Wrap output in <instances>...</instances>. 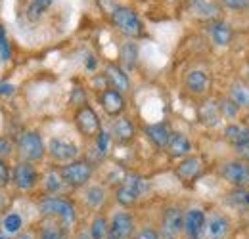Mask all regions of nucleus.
<instances>
[{
    "mask_svg": "<svg viewBox=\"0 0 249 239\" xmlns=\"http://www.w3.org/2000/svg\"><path fill=\"white\" fill-rule=\"evenodd\" d=\"M134 239H159V234L152 228H144L134 236Z\"/></svg>",
    "mask_w": 249,
    "mask_h": 239,
    "instance_id": "58836bf2",
    "label": "nucleus"
},
{
    "mask_svg": "<svg viewBox=\"0 0 249 239\" xmlns=\"http://www.w3.org/2000/svg\"><path fill=\"white\" fill-rule=\"evenodd\" d=\"M38 210L42 216L46 218H56L60 220V224H63L65 228H69L71 224H75L77 220V212L73 203H69L67 199L56 197V195H48L38 203Z\"/></svg>",
    "mask_w": 249,
    "mask_h": 239,
    "instance_id": "f257e3e1",
    "label": "nucleus"
},
{
    "mask_svg": "<svg viewBox=\"0 0 249 239\" xmlns=\"http://www.w3.org/2000/svg\"><path fill=\"white\" fill-rule=\"evenodd\" d=\"M232 197H234V201H238L240 205H246V207H249V191L236 188V191L232 193Z\"/></svg>",
    "mask_w": 249,
    "mask_h": 239,
    "instance_id": "c9c22d12",
    "label": "nucleus"
},
{
    "mask_svg": "<svg viewBox=\"0 0 249 239\" xmlns=\"http://www.w3.org/2000/svg\"><path fill=\"white\" fill-rule=\"evenodd\" d=\"M222 4L230 10H246V8H249V0H222Z\"/></svg>",
    "mask_w": 249,
    "mask_h": 239,
    "instance_id": "e433bc0d",
    "label": "nucleus"
},
{
    "mask_svg": "<svg viewBox=\"0 0 249 239\" xmlns=\"http://www.w3.org/2000/svg\"><path fill=\"white\" fill-rule=\"evenodd\" d=\"M21 226H23V220H21V216L16 214V212H8V214L2 218V230H4L6 234H18V232L21 230Z\"/></svg>",
    "mask_w": 249,
    "mask_h": 239,
    "instance_id": "c85d7f7f",
    "label": "nucleus"
},
{
    "mask_svg": "<svg viewBox=\"0 0 249 239\" xmlns=\"http://www.w3.org/2000/svg\"><path fill=\"white\" fill-rule=\"evenodd\" d=\"M167 151L171 157L175 159H180V157H186L188 153L192 151V144L184 134H178V132H173L169 144H167Z\"/></svg>",
    "mask_w": 249,
    "mask_h": 239,
    "instance_id": "412c9836",
    "label": "nucleus"
},
{
    "mask_svg": "<svg viewBox=\"0 0 249 239\" xmlns=\"http://www.w3.org/2000/svg\"><path fill=\"white\" fill-rule=\"evenodd\" d=\"M48 153L54 161H60V163H71L75 161V157L79 155V150L73 142H67V140H60V138H52L50 144H48Z\"/></svg>",
    "mask_w": 249,
    "mask_h": 239,
    "instance_id": "9d476101",
    "label": "nucleus"
},
{
    "mask_svg": "<svg viewBox=\"0 0 249 239\" xmlns=\"http://www.w3.org/2000/svg\"><path fill=\"white\" fill-rule=\"evenodd\" d=\"M209 36L217 46H228L232 42V27L226 21H211Z\"/></svg>",
    "mask_w": 249,
    "mask_h": 239,
    "instance_id": "6ab92c4d",
    "label": "nucleus"
},
{
    "mask_svg": "<svg viewBox=\"0 0 249 239\" xmlns=\"http://www.w3.org/2000/svg\"><path fill=\"white\" fill-rule=\"evenodd\" d=\"M100 102H102L104 111L107 115H111V117H117V115H121L124 111V98L123 94L117 92V90L113 88L104 90L102 96H100Z\"/></svg>",
    "mask_w": 249,
    "mask_h": 239,
    "instance_id": "ddd939ff",
    "label": "nucleus"
},
{
    "mask_svg": "<svg viewBox=\"0 0 249 239\" xmlns=\"http://www.w3.org/2000/svg\"><path fill=\"white\" fill-rule=\"evenodd\" d=\"M0 239H8V238H2V236H0Z\"/></svg>",
    "mask_w": 249,
    "mask_h": 239,
    "instance_id": "a18cd8bd",
    "label": "nucleus"
},
{
    "mask_svg": "<svg viewBox=\"0 0 249 239\" xmlns=\"http://www.w3.org/2000/svg\"><path fill=\"white\" fill-rule=\"evenodd\" d=\"M92 165L89 161H71L69 165H63L60 169L63 182L71 188H81L85 184H89V180L92 178Z\"/></svg>",
    "mask_w": 249,
    "mask_h": 239,
    "instance_id": "39448f33",
    "label": "nucleus"
},
{
    "mask_svg": "<svg viewBox=\"0 0 249 239\" xmlns=\"http://www.w3.org/2000/svg\"><path fill=\"white\" fill-rule=\"evenodd\" d=\"M107 239H117V238H111V236H109V238H107Z\"/></svg>",
    "mask_w": 249,
    "mask_h": 239,
    "instance_id": "c03bdc74",
    "label": "nucleus"
},
{
    "mask_svg": "<svg viewBox=\"0 0 249 239\" xmlns=\"http://www.w3.org/2000/svg\"><path fill=\"white\" fill-rule=\"evenodd\" d=\"M111 21L123 34L130 36V38H138V36L144 34V25H142L140 17L136 16V12L132 8L117 6L111 12Z\"/></svg>",
    "mask_w": 249,
    "mask_h": 239,
    "instance_id": "f03ea898",
    "label": "nucleus"
},
{
    "mask_svg": "<svg viewBox=\"0 0 249 239\" xmlns=\"http://www.w3.org/2000/svg\"><path fill=\"white\" fill-rule=\"evenodd\" d=\"M111 134H113V138L117 140V142H121V144H126V142H130L132 138H134V134H136V130H134V124L130 122L128 119H117L113 122V126H111Z\"/></svg>",
    "mask_w": 249,
    "mask_h": 239,
    "instance_id": "5701e85b",
    "label": "nucleus"
},
{
    "mask_svg": "<svg viewBox=\"0 0 249 239\" xmlns=\"http://www.w3.org/2000/svg\"><path fill=\"white\" fill-rule=\"evenodd\" d=\"M65 184L60 172H48L46 178H44V188L48 193H58L62 189V186Z\"/></svg>",
    "mask_w": 249,
    "mask_h": 239,
    "instance_id": "2f4dec72",
    "label": "nucleus"
},
{
    "mask_svg": "<svg viewBox=\"0 0 249 239\" xmlns=\"http://www.w3.org/2000/svg\"><path fill=\"white\" fill-rule=\"evenodd\" d=\"M184 85H186L188 92H192V94H196V96H201V94H205V92L209 90V77H207L205 71L194 69V71H190L186 75Z\"/></svg>",
    "mask_w": 249,
    "mask_h": 239,
    "instance_id": "2eb2a0df",
    "label": "nucleus"
},
{
    "mask_svg": "<svg viewBox=\"0 0 249 239\" xmlns=\"http://www.w3.org/2000/svg\"><path fill=\"white\" fill-rule=\"evenodd\" d=\"M106 79H107V83H109L111 88L121 92V94L130 88V81H128L126 73H124L121 67L113 65V63L106 67Z\"/></svg>",
    "mask_w": 249,
    "mask_h": 239,
    "instance_id": "a211bd4d",
    "label": "nucleus"
},
{
    "mask_svg": "<svg viewBox=\"0 0 249 239\" xmlns=\"http://www.w3.org/2000/svg\"><path fill=\"white\" fill-rule=\"evenodd\" d=\"M50 4H52V0H33L31 4L27 6V12H25L27 19L29 21H36L38 17H42V14L50 8Z\"/></svg>",
    "mask_w": 249,
    "mask_h": 239,
    "instance_id": "bb28decb",
    "label": "nucleus"
},
{
    "mask_svg": "<svg viewBox=\"0 0 249 239\" xmlns=\"http://www.w3.org/2000/svg\"><path fill=\"white\" fill-rule=\"evenodd\" d=\"M222 176L228 180L232 186L240 188V189H248L249 188V165L244 161H232L226 163L222 167Z\"/></svg>",
    "mask_w": 249,
    "mask_h": 239,
    "instance_id": "6e6552de",
    "label": "nucleus"
},
{
    "mask_svg": "<svg viewBox=\"0 0 249 239\" xmlns=\"http://www.w3.org/2000/svg\"><path fill=\"white\" fill-rule=\"evenodd\" d=\"M0 56H2V60L4 61L10 60V56H12V46H10V42H8V40L0 44Z\"/></svg>",
    "mask_w": 249,
    "mask_h": 239,
    "instance_id": "ea45409f",
    "label": "nucleus"
},
{
    "mask_svg": "<svg viewBox=\"0 0 249 239\" xmlns=\"http://www.w3.org/2000/svg\"><path fill=\"white\" fill-rule=\"evenodd\" d=\"M38 239H67V228L63 224H48L40 230Z\"/></svg>",
    "mask_w": 249,
    "mask_h": 239,
    "instance_id": "cd10ccee",
    "label": "nucleus"
},
{
    "mask_svg": "<svg viewBox=\"0 0 249 239\" xmlns=\"http://www.w3.org/2000/svg\"><path fill=\"white\" fill-rule=\"evenodd\" d=\"M190 12L199 19H217L220 8L213 0H190Z\"/></svg>",
    "mask_w": 249,
    "mask_h": 239,
    "instance_id": "dca6fc26",
    "label": "nucleus"
},
{
    "mask_svg": "<svg viewBox=\"0 0 249 239\" xmlns=\"http://www.w3.org/2000/svg\"><path fill=\"white\" fill-rule=\"evenodd\" d=\"M218 107H220V115H226V117H236L240 111V107L232 100H222L218 103Z\"/></svg>",
    "mask_w": 249,
    "mask_h": 239,
    "instance_id": "473e14b6",
    "label": "nucleus"
},
{
    "mask_svg": "<svg viewBox=\"0 0 249 239\" xmlns=\"http://www.w3.org/2000/svg\"><path fill=\"white\" fill-rule=\"evenodd\" d=\"M199 120L205 126H217L218 120H220V107H218V103H215V102H205L199 107Z\"/></svg>",
    "mask_w": 249,
    "mask_h": 239,
    "instance_id": "b1692460",
    "label": "nucleus"
},
{
    "mask_svg": "<svg viewBox=\"0 0 249 239\" xmlns=\"http://www.w3.org/2000/svg\"><path fill=\"white\" fill-rule=\"evenodd\" d=\"M107 148H109V134L102 130V132L98 134V151H100L102 157L107 153Z\"/></svg>",
    "mask_w": 249,
    "mask_h": 239,
    "instance_id": "f704fd0d",
    "label": "nucleus"
},
{
    "mask_svg": "<svg viewBox=\"0 0 249 239\" xmlns=\"http://www.w3.org/2000/svg\"><path fill=\"white\" fill-rule=\"evenodd\" d=\"M121 61L126 69H134L136 61H138V46L134 42H126L121 48Z\"/></svg>",
    "mask_w": 249,
    "mask_h": 239,
    "instance_id": "a878e982",
    "label": "nucleus"
},
{
    "mask_svg": "<svg viewBox=\"0 0 249 239\" xmlns=\"http://www.w3.org/2000/svg\"><path fill=\"white\" fill-rule=\"evenodd\" d=\"M230 100L240 109H249V85H246V83H234L232 88H230Z\"/></svg>",
    "mask_w": 249,
    "mask_h": 239,
    "instance_id": "393cba45",
    "label": "nucleus"
},
{
    "mask_svg": "<svg viewBox=\"0 0 249 239\" xmlns=\"http://www.w3.org/2000/svg\"><path fill=\"white\" fill-rule=\"evenodd\" d=\"M224 138L236 148L249 146V128L248 126H240V124H228L224 128Z\"/></svg>",
    "mask_w": 249,
    "mask_h": 239,
    "instance_id": "4be33fe9",
    "label": "nucleus"
},
{
    "mask_svg": "<svg viewBox=\"0 0 249 239\" xmlns=\"http://www.w3.org/2000/svg\"><path fill=\"white\" fill-rule=\"evenodd\" d=\"M75 124H77L79 132H81L83 136H87V138H94V136H98V134L102 132L100 119H98L96 111H94L90 105L79 107V111H77V115H75Z\"/></svg>",
    "mask_w": 249,
    "mask_h": 239,
    "instance_id": "423d86ee",
    "label": "nucleus"
},
{
    "mask_svg": "<svg viewBox=\"0 0 249 239\" xmlns=\"http://www.w3.org/2000/svg\"><path fill=\"white\" fill-rule=\"evenodd\" d=\"M0 94H2V96L14 94V86H12V85H0Z\"/></svg>",
    "mask_w": 249,
    "mask_h": 239,
    "instance_id": "a19ab883",
    "label": "nucleus"
},
{
    "mask_svg": "<svg viewBox=\"0 0 249 239\" xmlns=\"http://www.w3.org/2000/svg\"><path fill=\"white\" fill-rule=\"evenodd\" d=\"M90 238L92 239H107L109 238V224L104 216L94 218L92 226H90Z\"/></svg>",
    "mask_w": 249,
    "mask_h": 239,
    "instance_id": "c756f323",
    "label": "nucleus"
},
{
    "mask_svg": "<svg viewBox=\"0 0 249 239\" xmlns=\"http://www.w3.org/2000/svg\"><path fill=\"white\" fill-rule=\"evenodd\" d=\"M177 176L184 182H194L201 176L203 172V161L199 157H186L178 167H177Z\"/></svg>",
    "mask_w": 249,
    "mask_h": 239,
    "instance_id": "4468645a",
    "label": "nucleus"
},
{
    "mask_svg": "<svg viewBox=\"0 0 249 239\" xmlns=\"http://www.w3.org/2000/svg\"><path fill=\"white\" fill-rule=\"evenodd\" d=\"M148 191V182L142 176H136V174H130L121 182V186L117 188V193H115V199L119 205L123 207H132L134 203H138V199Z\"/></svg>",
    "mask_w": 249,
    "mask_h": 239,
    "instance_id": "7ed1b4c3",
    "label": "nucleus"
},
{
    "mask_svg": "<svg viewBox=\"0 0 249 239\" xmlns=\"http://www.w3.org/2000/svg\"><path fill=\"white\" fill-rule=\"evenodd\" d=\"M161 230H163V236L167 239H175L184 230V214L180 212V209L171 207V209H167L163 212Z\"/></svg>",
    "mask_w": 249,
    "mask_h": 239,
    "instance_id": "1a4fd4ad",
    "label": "nucleus"
},
{
    "mask_svg": "<svg viewBox=\"0 0 249 239\" xmlns=\"http://www.w3.org/2000/svg\"><path fill=\"white\" fill-rule=\"evenodd\" d=\"M44 142L40 138L38 132H23L18 140V153L21 157V161H27V163H35V161H40L44 157Z\"/></svg>",
    "mask_w": 249,
    "mask_h": 239,
    "instance_id": "20e7f679",
    "label": "nucleus"
},
{
    "mask_svg": "<svg viewBox=\"0 0 249 239\" xmlns=\"http://www.w3.org/2000/svg\"><path fill=\"white\" fill-rule=\"evenodd\" d=\"M85 201H87L92 209H98V207L106 201V191H104V188H100V186L89 188L87 193H85Z\"/></svg>",
    "mask_w": 249,
    "mask_h": 239,
    "instance_id": "7c9ffc66",
    "label": "nucleus"
},
{
    "mask_svg": "<svg viewBox=\"0 0 249 239\" xmlns=\"http://www.w3.org/2000/svg\"><path fill=\"white\" fill-rule=\"evenodd\" d=\"M10 182H12V171H10V167L4 163V159H0V189L6 188Z\"/></svg>",
    "mask_w": 249,
    "mask_h": 239,
    "instance_id": "72a5a7b5",
    "label": "nucleus"
},
{
    "mask_svg": "<svg viewBox=\"0 0 249 239\" xmlns=\"http://www.w3.org/2000/svg\"><path fill=\"white\" fill-rule=\"evenodd\" d=\"M6 40H8V38H6V33H4V29L0 27V44H2V42H6Z\"/></svg>",
    "mask_w": 249,
    "mask_h": 239,
    "instance_id": "79ce46f5",
    "label": "nucleus"
},
{
    "mask_svg": "<svg viewBox=\"0 0 249 239\" xmlns=\"http://www.w3.org/2000/svg\"><path fill=\"white\" fill-rule=\"evenodd\" d=\"M146 136L150 138V142H152L156 148L163 150V148H167V144H169L173 132H171V128H169L165 122H157V124L146 126Z\"/></svg>",
    "mask_w": 249,
    "mask_h": 239,
    "instance_id": "f3484780",
    "label": "nucleus"
},
{
    "mask_svg": "<svg viewBox=\"0 0 249 239\" xmlns=\"http://www.w3.org/2000/svg\"><path fill=\"white\" fill-rule=\"evenodd\" d=\"M12 182H14V186L18 189L29 191V189H33L38 184V172H36V169L33 167L31 163L21 161L12 171Z\"/></svg>",
    "mask_w": 249,
    "mask_h": 239,
    "instance_id": "0eeeda50",
    "label": "nucleus"
},
{
    "mask_svg": "<svg viewBox=\"0 0 249 239\" xmlns=\"http://www.w3.org/2000/svg\"><path fill=\"white\" fill-rule=\"evenodd\" d=\"M12 150H14V144H12L8 138H0V159L10 157V155H12Z\"/></svg>",
    "mask_w": 249,
    "mask_h": 239,
    "instance_id": "4c0bfd02",
    "label": "nucleus"
},
{
    "mask_svg": "<svg viewBox=\"0 0 249 239\" xmlns=\"http://www.w3.org/2000/svg\"><path fill=\"white\" fill-rule=\"evenodd\" d=\"M205 214L201 209H190L184 214V232L190 239H199V236L205 230Z\"/></svg>",
    "mask_w": 249,
    "mask_h": 239,
    "instance_id": "9b49d317",
    "label": "nucleus"
},
{
    "mask_svg": "<svg viewBox=\"0 0 249 239\" xmlns=\"http://www.w3.org/2000/svg\"><path fill=\"white\" fill-rule=\"evenodd\" d=\"M205 232L209 239H224L230 232V222L224 216H211L205 224Z\"/></svg>",
    "mask_w": 249,
    "mask_h": 239,
    "instance_id": "aec40b11",
    "label": "nucleus"
},
{
    "mask_svg": "<svg viewBox=\"0 0 249 239\" xmlns=\"http://www.w3.org/2000/svg\"><path fill=\"white\" fill-rule=\"evenodd\" d=\"M19 239H33V238H31V236H21Z\"/></svg>",
    "mask_w": 249,
    "mask_h": 239,
    "instance_id": "37998d69",
    "label": "nucleus"
},
{
    "mask_svg": "<svg viewBox=\"0 0 249 239\" xmlns=\"http://www.w3.org/2000/svg\"><path fill=\"white\" fill-rule=\"evenodd\" d=\"M134 232V220L130 214L126 212H117L113 218H111V224H109V236L117 239H128Z\"/></svg>",
    "mask_w": 249,
    "mask_h": 239,
    "instance_id": "f8f14e48",
    "label": "nucleus"
}]
</instances>
